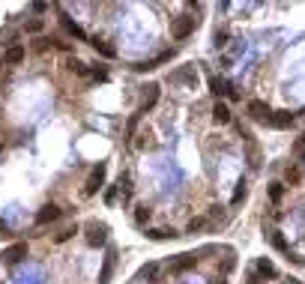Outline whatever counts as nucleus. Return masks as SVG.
<instances>
[{"label": "nucleus", "instance_id": "nucleus-19", "mask_svg": "<svg viewBox=\"0 0 305 284\" xmlns=\"http://www.w3.org/2000/svg\"><path fill=\"white\" fill-rule=\"evenodd\" d=\"M269 239H273V245L278 248V252H287V242H284V237L278 234V230H275V234H269Z\"/></svg>", "mask_w": 305, "mask_h": 284}, {"label": "nucleus", "instance_id": "nucleus-18", "mask_svg": "<svg viewBox=\"0 0 305 284\" xmlns=\"http://www.w3.org/2000/svg\"><path fill=\"white\" fill-rule=\"evenodd\" d=\"M135 221H138V224L150 221V206H138V209H135Z\"/></svg>", "mask_w": 305, "mask_h": 284}, {"label": "nucleus", "instance_id": "nucleus-30", "mask_svg": "<svg viewBox=\"0 0 305 284\" xmlns=\"http://www.w3.org/2000/svg\"><path fill=\"white\" fill-rule=\"evenodd\" d=\"M72 234H75V230H63V234H57V242H66Z\"/></svg>", "mask_w": 305, "mask_h": 284}, {"label": "nucleus", "instance_id": "nucleus-20", "mask_svg": "<svg viewBox=\"0 0 305 284\" xmlns=\"http://www.w3.org/2000/svg\"><path fill=\"white\" fill-rule=\"evenodd\" d=\"M168 237H177V234H174V230H150V239H156V242L168 239Z\"/></svg>", "mask_w": 305, "mask_h": 284}, {"label": "nucleus", "instance_id": "nucleus-23", "mask_svg": "<svg viewBox=\"0 0 305 284\" xmlns=\"http://www.w3.org/2000/svg\"><path fill=\"white\" fill-rule=\"evenodd\" d=\"M281 194H284L281 183H273V189H269V198H273V201H281Z\"/></svg>", "mask_w": 305, "mask_h": 284}, {"label": "nucleus", "instance_id": "nucleus-11", "mask_svg": "<svg viewBox=\"0 0 305 284\" xmlns=\"http://www.w3.org/2000/svg\"><path fill=\"white\" fill-rule=\"evenodd\" d=\"M114 252H108L105 263H102V272H99V284H111V272H114Z\"/></svg>", "mask_w": 305, "mask_h": 284}, {"label": "nucleus", "instance_id": "nucleus-25", "mask_svg": "<svg viewBox=\"0 0 305 284\" xmlns=\"http://www.w3.org/2000/svg\"><path fill=\"white\" fill-rule=\"evenodd\" d=\"M153 275H156V263H150V266L141 269V278H153Z\"/></svg>", "mask_w": 305, "mask_h": 284}, {"label": "nucleus", "instance_id": "nucleus-9", "mask_svg": "<svg viewBox=\"0 0 305 284\" xmlns=\"http://www.w3.org/2000/svg\"><path fill=\"white\" fill-rule=\"evenodd\" d=\"M57 219H60V209L54 206V204H48V206L39 209V216H36V224H48V221H57Z\"/></svg>", "mask_w": 305, "mask_h": 284}, {"label": "nucleus", "instance_id": "nucleus-15", "mask_svg": "<svg viewBox=\"0 0 305 284\" xmlns=\"http://www.w3.org/2000/svg\"><path fill=\"white\" fill-rule=\"evenodd\" d=\"M93 48L99 51L102 57H117V48H114V45H108V42H102V39H93Z\"/></svg>", "mask_w": 305, "mask_h": 284}, {"label": "nucleus", "instance_id": "nucleus-6", "mask_svg": "<svg viewBox=\"0 0 305 284\" xmlns=\"http://www.w3.org/2000/svg\"><path fill=\"white\" fill-rule=\"evenodd\" d=\"M105 234H108V227H105V224H96V221H90V224H87V242L93 245V248L105 242Z\"/></svg>", "mask_w": 305, "mask_h": 284}, {"label": "nucleus", "instance_id": "nucleus-24", "mask_svg": "<svg viewBox=\"0 0 305 284\" xmlns=\"http://www.w3.org/2000/svg\"><path fill=\"white\" fill-rule=\"evenodd\" d=\"M227 45V30H219L215 33V48H225Z\"/></svg>", "mask_w": 305, "mask_h": 284}, {"label": "nucleus", "instance_id": "nucleus-29", "mask_svg": "<svg viewBox=\"0 0 305 284\" xmlns=\"http://www.w3.org/2000/svg\"><path fill=\"white\" fill-rule=\"evenodd\" d=\"M114 198H117V189L111 186V189H108V191H105V201H108V204H114Z\"/></svg>", "mask_w": 305, "mask_h": 284}, {"label": "nucleus", "instance_id": "nucleus-16", "mask_svg": "<svg viewBox=\"0 0 305 284\" xmlns=\"http://www.w3.org/2000/svg\"><path fill=\"white\" fill-rule=\"evenodd\" d=\"M245 198H248V186H245V183H237V191H233L230 204H233V206H240V204H242Z\"/></svg>", "mask_w": 305, "mask_h": 284}, {"label": "nucleus", "instance_id": "nucleus-22", "mask_svg": "<svg viewBox=\"0 0 305 284\" xmlns=\"http://www.w3.org/2000/svg\"><path fill=\"white\" fill-rule=\"evenodd\" d=\"M69 69H72V72H78V75H87V66L81 60H69Z\"/></svg>", "mask_w": 305, "mask_h": 284}, {"label": "nucleus", "instance_id": "nucleus-8", "mask_svg": "<svg viewBox=\"0 0 305 284\" xmlns=\"http://www.w3.org/2000/svg\"><path fill=\"white\" fill-rule=\"evenodd\" d=\"M209 90H212V96H230V99H237L240 93L233 90V87H227V81H222V78H209Z\"/></svg>", "mask_w": 305, "mask_h": 284}, {"label": "nucleus", "instance_id": "nucleus-7", "mask_svg": "<svg viewBox=\"0 0 305 284\" xmlns=\"http://www.w3.org/2000/svg\"><path fill=\"white\" fill-rule=\"evenodd\" d=\"M156 102H159V84H147V87H144V99H141V111L138 114L150 111Z\"/></svg>", "mask_w": 305, "mask_h": 284}, {"label": "nucleus", "instance_id": "nucleus-4", "mask_svg": "<svg viewBox=\"0 0 305 284\" xmlns=\"http://www.w3.org/2000/svg\"><path fill=\"white\" fill-rule=\"evenodd\" d=\"M266 123H269L273 129H290L296 120H293V114H290V111H273Z\"/></svg>", "mask_w": 305, "mask_h": 284}, {"label": "nucleus", "instance_id": "nucleus-17", "mask_svg": "<svg viewBox=\"0 0 305 284\" xmlns=\"http://www.w3.org/2000/svg\"><path fill=\"white\" fill-rule=\"evenodd\" d=\"M257 272H260V275H275V266L263 257V260H257Z\"/></svg>", "mask_w": 305, "mask_h": 284}, {"label": "nucleus", "instance_id": "nucleus-5", "mask_svg": "<svg viewBox=\"0 0 305 284\" xmlns=\"http://www.w3.org/2000/svg\"><path fill=\"white\" fill-rule=\"evenodd\" d=\"M245 111H248L251 120H269V114H273V111L266 108V102H260V99H251V102L245 105Z\"/></svg>", "mask_w": 305, "mask_h": 284}, {"label": "nucleus", "instance_id": "nucleus-3", "mask_svg": "<svg viewBox=\"0 0 305 284\" xmlns=\"http://www.w3.org/2000/svg\"><path fill=\"white\" fill-rule=\"evenodd\" d=\"M105 165H96L93 171H90V176H87V186H84V191L87 194H96L99 189H102V183H105Z\"/></svg>", "mask_w": 305, "mask_h": 284}, {"label": "nucleus", "instance_id": "nucleus-26", "mask_svg": "<svg viewBox=\"0 0 305 284\" xmlns=\"http://www.w3.org/2000/svg\"><path fill=\"white\" fill-rule=\"evenodd\" d=\"M6 237H12V230H9V224L0 219V239H6Z\"/></svg>", "mask_w": 305, "mask_h": 284}, {"label": "nucleus", "instance_id": "nucleus-10", "mask_svg": "<svg viewBox=\"0 0 305 284\" xmlns=\"http://www.w3.org/2000/svg\"><path fill=\"white\" fill-rule=\"evenodd\" d=\"M194 263H197V257H194V254H179V257L171 263V272H186V269H192Z\"/></svg>", "mask_w": 305, "mask_h": 284}, {"label": "nucleus", "instance_id": "nucleus-12", "mask_svg": "<svg viewBox=\"0 0 305 284\" xmlns=\"http://www.w3.org/2000/svg\"><path fill=\"white\" fill-rule=\"evenodd\" d=\"M60 24H63V30L69 33V36H75V39H87V33H84V30H81L75 21H72L69 15H60Z\"/></svg>", "mask_w": 305, "mask_h": 284}, {"label": "nucleus", "instance_id": "nucleus-31", "mask_svg": "<svg viewBox=\"0 0 305 284\" xmlns=\"http://www.w3.org/2000/svg\"><path fill=\"white\" fill-rule=\"evenodd\" d=\"M219 284H225V281H219Z\"/></svg>", "mask_w": 305, "mask_h": 284}, {"label": "nucleus", "instance_id": "nucleus-2", "mask_svg": "<svg viewBox=\"0 0 305 284\" xmlns=\"http://www.w3.org/2000/svg\"><path fill=\"white\" fill-rule=\"evenodd\" d=\"M27 257V242H15V245H9L3 254H0V260L3 263H9V266H15L18 260H24Z\"/></svg>", "mask_w": 305, "mask_h": 284}, {"label": "nucleus", "instance_id": "nucleus-1", "mask_svg": "<svg viewBox=\"0 0 305 284\" xmlns=\"http://www.w3.org/2000/svg\"><path fill=\"white\" fill-rule=\"evenodd\" d=\"M194 27H197V18H192V15H179V18L174 21V30L171 33H174V39H186Z\"/></svg>", "mask_w": 305, "mask_h": 284}, {"label": "nucleus", "instance_id": "nucleus-13", "mask_svg": "<svg viewBox=\"0 0 305 284\" xmlns=\"http://www.w3.org/2000/svg\"><path fill=\"white\" fill-rule=\"evenodd\" d=\"M212 120L219 123V126H225V123H230V108H227L225 102H215V105H212Z\"/></svg>", "mask_w": 305, "mask_h": 284}, {"label": "nucleus", "instance_id": "nucleus-27", "mask_svg": "<svg viewBox=\"0 0 305 284\" xmlns=\"http://www.w3.org/2000/svg\"><path fill=\"white\" fill-rule=\"evenodd\" d=\"M287 183H299V171L296 168H287Z\"/></svg>", "mask_w": 305, "mask_h": 284}, {"label": "nucleus", "instance_id": "nucleus-28", "mask_svg": "<svg viewBox=\"0 0 305 284\" xmlns=\"http://www.w3.org/2000/svg\"><path fill=\"white\" fill-rule=\"evenodd\" d=\"M293 150H296V153H299V156L305 158V135H302V138L296 141V147H293Z\"/></svg>", "mask_w": 305, "mask_h": 284}, {"label": "nucleus", "instance_id": "nucleus-14", "mask_svg": "<svg viewBox=\"0 0 305 284\" xmlns=\"http://www.w3.org/2000/svg\"><path fill=\"white\" fill-rule=\"evenodd\" d=\"M3 60H6V63H12V66H15V63H21V60H24V48H21V45H12V48H6Z\"/></svg>", "mask_w": 305, "mask_h": 284}, {"label": "nucleus", "instance_id": "nucleus-21", "mask_svg": "<svg viewBox=\"0 0 305 284\" xmlns=\"http://www.w3.org/2000/svg\"><path fill=\"white\" fill-rule=\"evenodd\" d=\"M204 227H207V219H192L186 230H189V234H194V230H204Z\"/></svg>", "mask_w": 305, "mask_h": 284}]
</instances>
